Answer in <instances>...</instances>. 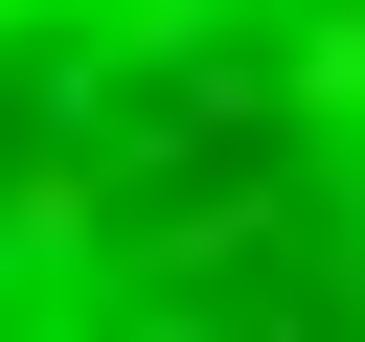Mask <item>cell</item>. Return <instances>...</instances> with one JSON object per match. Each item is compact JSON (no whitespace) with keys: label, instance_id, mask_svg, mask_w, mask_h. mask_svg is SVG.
Segmentation results:
<instances>
[{"label":"cell","instance_id":"obj_1","mask_svg":"<svg viewBox=\"0 0 365 342\" xmlns=\"http://www.w3.org/2000/svg\"><path fill=\"white\" fill-rule=\"evenodd\" d=\"M0 342H365V0H0Z\"/></svg>","mask_w":365,"mask_h":342}]
</instances>
